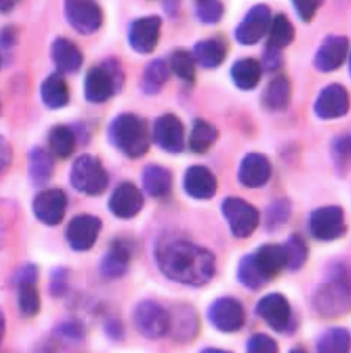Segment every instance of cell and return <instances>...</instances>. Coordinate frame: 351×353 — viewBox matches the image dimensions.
<instances>
[{"label":"cell","instance_id":"cell-1","mask_svg":"<svg viewBox=\"0 0 351 353\" xmlns=\"http://www.w3.org/2000/svg\"><path fill=\"white\" fill-rule=\"evenodd\" d=\"M154 259L165 278L188 288L206 285L217 270V261L210 250L184 238L167 237L158 241Z\"/></svg>","mask_w":351,"mask_h":353},{"label":"cell","instance_id":"cell-2","mask_svg":"<svg viewBox=\"0 0 351 353\" xmlns=\"http://www.w3.org/2000/svg\"><path fill=\"white\" fill-rule=\"evenodd\" d=\"M288 268V255L283 243H264L243 255L237 266V280L251 292L262 290Z\"/></svg>","mask_w":351,"mask_h":353},{"label":"cell","instance_id":"cell-3","mask_svg":"<svg viewBox=\"0 0 351 353\" xmlns=\"http://www.w3.org/2000/svg\"><path fill=\"white\" fill-rule=\"evenodd\" d=\"M314 310L323 318H337L350 309V284L346 265L337 261L328 271L327 280L312 297Z\"/></svg>","mask_w":351,"mask_h":353},{"label":"cell","instance_id":"cell-4","mask_svg":"<svg viewBox=\"0 0 351 353\" xmlns=\"http://www.w3.org/2000/svg\"><path fill=\"white\" fill-rule=\"evenodd\" d=\"M109 142L122 155L130 159L143 157L150 150L148 123L136 113H121L108 126Z\"/></svg>","mask_w":351,"mask_h":353},{"label":"cell","instance_id":"cell-5","mask_svg":"<svg viewBox=\"0 0 351 353\" xmlns=\"http://www.w3.org/2000/svg\"><path fill=\"white\" fill-rule=\"evenodd\" d=\"M126 81L124 71L116 58L104 60L88 71L85 78V97L92 104H103L118 94Z\"/></svg>","mask_w":351,"mask_h":353},{"label":"cell","instance_id":"cell-6","mask_svg":"<svg viewBox=\"0 0 351 353\" xmlns=\"http://www.w3.org/2000/svg\"><path fill=\"white\" fill-rule=\"evenodd\" d=\"M70 181L78 192L86 196H97L106 191L109 175L99 158L86 154L74 161Z\"/></svg>","mask_w":351,"mask_h":353},{"label":"cell","instance_id":"cell-7","mask_svg":"<svg viewBox=\"0 0 351 353\" xmlns=\"http://www.w3.org/2000/svg\"><path fill=\"white\" fill-rule=\"evenodd\" d=\"M221 212L230 232L237 239H247L257 231L261 221L259 210L239 196H226L221 202Z\"/></svg>","mask_w":351,"mask_h":353},{"label":"cell","instance_id":"cell-8","mask_svg":"<svg viewBox=\"0 0 351 353\" xmlns=\"http://www.w3.org/2000/svg\"><path fill=\"white\" fill-rule=\"evenodd\" d=\"M134 327L144 339L156 341L169 334L170 313L154 300H143L132 311Z\"/></svg>","mask_w":351,"mask_h":353},{"label":"cell","instance_id":"cell-9","mask_svg":"<svg viewBox=\"0 0 351 353\" xmlns=\"http://www.w3.org/2000/svg\"><path fill=\"white\" fill-rule=\"evenodd\" d=\"M308 229L312 237L321 243H331L346 233L345 212L341 206L328 205L310 214Z\"/></svg>","mask_w":351,"mask_h":353},{"label":"cell","instance_id":"cell-10","mask_svg":"<svg viewBox=\"0 0 351 353\" xmlns=\"http://www.w3.org/2000/svg\"><path fill=\"white\" fill-rule=\"evenodd\" d=\"M255 313L274 332L285 334L294 327V314L288 298L280 292H270L261 298Z\"/></svg>","mask_w":351,"mask_h":353},{"label":"cell","instance_id":"cell-11","mask_svg":"<svg viewBox=\"0 0 351 353\" xmlns=\"http://www.w3.org/2000/svg\"><path fill=\"white\" fill-rule=\"evenodd\" d=\"M39 269L34 264L21 266L13 276L17 288L19 313L26 318L36 317L41 311V296L38 288Z\"/></svg>","mask_w":351,"mask_h":353},{"label":"cell","instance_id":"cell-12","mask_svg":"<svg viewBox=\"0 0 351 353\" xmlns=\"http://www.w3.org/2000/svg\"><path fill=\"white\" fill-rule=\"evenodd\" d=\"M208 319L219 332H239L245 327V306L239 299L230 296L218 298L208 306Z\"/></svg>","mask_w":351,"mask_h":353},{"label":"cell","instance_id":"cell-13","mask_svg":"<svg viewBox=\"0 0 351 353\" xmlns=\"http://www.w3.org/2000/svg\"><path fill=\"white\" fill-rule=\"evenodd\" d=\"M103 222L97 216L78 214L66 226V241L73 251L87 252L97 243Z\"/></svg>","mask_w":351,"mask_h":353},{"label":"cell","instance_id":"cell-14","mask_svg":"<svg viewBox=\"0 0 351 353\" xmlns=\"http://www.w3.org/2000/svg\"><path fill=\"white\" fill-rule=\"evenodd\" d=\"M153 140L166 153L177 155L185 149V126L173 113H163L153 124Z\"/></svg>","mask_w":351,"mask_h":353},{"label":"cell","instance_id":"cell-15","mask_svg":"<svg viewBox=\"0 0 351 353\" xmlns=\"http://www.w3.org/2000/svg\"><path fill=\"white\" fill-rule=\"evenodd\" d=\"M163 19L159 15H148L134 19L128 27L130 48L138 54H152L161 40Z\"/></svg>","mask_w":351,"mask_h":353},{"label":"cell","instance_id":"cell-16","mask_svg":"<svg viewBox=\"0 0 351 353\" xmlns=\"http://www.w3.org/2000/svg\"><path fill=\"white\" fill-rule=\"evenodd\" d=\"M271 19L268 6L265 3L253 6L234 31L236 41L243 46L257 44L268 32Z\"/></svg>","mask_w":351,"mask_h":353},{"label":"cell","instance_id":"cell-17","mask_svg":"<svg viewBox=\"0 0 351 353\" xmlns=\"http://www.w3.org/2000/svg\"><path fill=\"white\" fill-rule=\"evenodd\" d=\"M134 253V243L126 238H118L113 241L99 261L101 276L107 280L123 278L130 269Z\"/></svg>","mask_w":351,"mask_h":353},{"label":"cell","instance_id":"cell-18","mask_svg":"<svg viewBox=\"0 0 351 353\" xmlns=\"http://www.w3.org/2000/svg\"><path fill=\"white\" fill-rule=\"evenodd\" d=\"M64 15L70 26L83 36L93 34L103 25V11L94 1H66Z\"/></svg>","mask_w":351,"mask_h":353},{"label":"cell","instance_id":"cell-19","mask_svg":"<svg viewBox=\"0 0 351 353\" xmlns=\"http://www.w3.org/2000/svg\"><path fill=\"white\" fill-rule=\"evenodd\" d=\"M68 210V196L58 188L46 189L37 194L32 202V212L41 223L56 226L61 223Z\"/></svg>","mask_w":351,"mask_h":353},{"label":"cell","instance_id":"cell-20","mask_svg":"<svg viewBox=\"0 0 351 353\" xmlns=\"http://www.w3.org/2000/svg\"><path fill=\"white\" fill-rule=\"evenodd\" d=\"M349 94L341 83H330L321 89L314 103V113L321 120L343 118L349 110Z\"/></svg>","mask_w":351,"mask_h":353},{"label":"cell","instance_id":"cell-21","mask_svg":"<svg viewBox=\"0 0 351 353\" xmlns=\"http://www.w3.org/2000/svg\"><path fill=\"white\" fill-rule=\"evenodd\" d=\"M143 206V193L130 181H123L118 185L108 200L109 212L119 219L128 220L136 217Z\"/></svg>","mask_w":351,"mask_h":353},{"label":"cell","instance_id":"cell-22","mask_svg":"<svg viewBox=\"0 0 351 353\" xmlns=\"http://www.w3.org/2000/svg\"><path fill=\"white\" fill-rule=\"evenodd\" d=\"M349 52L347 37L330 34L323 39L314 56V66L321 73H332L346 62Z\"/></svg>","mask_w":351,"mask_h":353},{"label":"cell","instance_id":"cell-23","mask_svg":"<svg viewBox=\"0 0 351 353\" xmlns=\"http://www.w3.org/2000/svg\"><path fill=\"white\" fill-rule=\"evenodd\" d=\"M183 188L187 196L199 201L210 200L217 193V177L205 165H194L186 170Z\"/></svg>","mask_w":351,"mask_h":353},{"label":"cell","instance_id":"cell-24","mask_svg":"<svg viewBox=\"0 0 351 353\" xmlns=\"http://www.w3.org/2000/svg\"><path fill=\"white\" fill-rule=\"evenodd\" d=\"M271 175L272 165L264 154H247L239 165V181L245 188H262L268 183Z\"/></svg>","mask_w":351,"mask_h":353},{"label":"cell","instance_id":"cell-25","mask_svg":"<svg viewBox=\"0 0 351 353\" xmlns=\"http://www.w3.org/2000/svg\"><path fill=\"white\" fill-rule=\"evenodd\" d=\"M170 313L169 334L175 341L187 343L192 341L198 335L200 330V321L198 314L192 306L188 304H179Z\"/></svg>","mask_w":351,"mask_h":353},{"label":"cell","instance_id":"cell-26","mask_svg":"<svg viewBox=\"0 0 351 353\" xmlns=\"http://www.w3.org/2000/svg\"><path fill=\"white\" fill-rule=\"evenodd\" d=\"M52 59L59 74H74L81 70L83 54L77 45L69 39L59 37L50 48Z\"/></svg>","mask_w":351,"mask_h":353},{"label":"cell","instance_id":"cell-27","mask_svg":"<svg viewBox=\"0 0 351 353\" xmlns=\"http://www.w3.org/2000/svg\"><path fill=\"white\" fill-rule=\"evenodd\" d=\"M191 54L199 66L206 70H212L219 68L226 59L228 44L219 37L203 39L194 44Z\"/></svg>","mask_w":351,"mask_h":353},{"label":"cell","instance_id":"cell-28","mask_svg":"<svg viewBox=\"0 0 351 353\" xmlns=\"http://www.w3.org/2000/svg\"><path fill=\"white\" fill-rule=\"evenodd\" d=\"M292 85L286 76L278 75L267 83L261 95V105L269 112H282L290 106Z\"/></svg>","mask_w":351,"mask_h":353},{"label":"cell","instance_id":"cell-29","mask_svg":"<svg viewBox=\"0 0 351 353\" xmlns=\"http://www.w3.org/2000/svg\"><path fill=\"white\" fill-rule=\"evenodd\" d=\"M142 186L152 198L163 199L173 188V174L163 165L151 163L144 167L141 174Z\"/></svg>","mask_w":351,"mask_h":353},{"label":"cell","instance_id":"cell-30","mask_svg":"<svg viewBox=\"0 0 351 353\" xmlns=\"http://www.w3.org/2000/svg\"><path fill=\"white\" fill-rule=\"evenodd\" d=\"M263 72L259 60L247 57L233 63L230 70V77L236 88L241 91H251L261 83Z\"/></svg>","mask_w":351,"mask_h":353},{"label":"cell","instance_id":"cell-31","mask_svg":"<svg viewBox=\"0 0 351 353\" xmlns=\"http://www.w3.org/2000/svg\"><path fill=\"white\" fill-rule=\"evenodd\" d=\"M169 64L163 58H156L146 64L140 81V89L149 97L159 94L170 79Z\"/></svg>","mask_w":351,"mask_h":353},{"label":"cell","instance_id":"cell-32","mask_svg":"<svg viewBox=\"0 0 351 353\" xmlns=\"http://www.w3.org/2000/svg\"><path fill=\"white\" fill-rule=\"evenodd\" d=\"M54 171V158L48 150L36 146L29 152L28 175L33 186L42 187L48 184Z\"/></svg>","mask_w":351,"mask_h":353},{"label":"cell","instance_id":"cell-33","mask_svg":"<svg viewBox=\"0 0 351 353\" xmlns=\"http://www.w3.org/2000/svg\"><path fill=\"white\" fill-rule=\"evenodd\" d=\"M43 104L50 109H60L69 104V85L61 74H50L45 78L40 89Z\"/></svg>","mask_w":351,"mask_h":353},{"label":"cell","instance_id":"cell-34","mask_svg":"<svg viewBox=\"0 0 351 353\" xmlns=\"http://www.w3.org/2000/svg\"><path fill=\"white\" fill-rule=\"evenodd\" d=\"M218 136L217 128L214 124L204 119H196L189 137V149L198 155L208 153L217 142Z\"/></svg>","mask_w":351,"mask_h":353},{"label":"cell","instance_id":"cell-35","mask_svg":"<svg viewBox=\"0 0 351 353\" xmlns=\"http://www.w3.org/2000/svg\"><path fill=\"white\" fill-rule=\"evenodd\" d=\"M268 40L266 46L282 50L294 42L296 29L288 15L279 13L274 19H271L268 29Z\"/></svg>","mask_w":351,"mask_h":353},{"label":"cell","instance_id":"cell-36","mask_svg":"<svg viewBox=\"0 0 351 353\" xmlns=\"http://www.w3.org/2000/svg\"><path fill=\"white\" fill-rule=\"evenodd\" d=\"M77 136L75 130L68 125H56L48 132L50 151L60 159L71 157L76 150Z\"/></svg>","mask_w":351,"mask_h":353},{"label":"cell","instance_id":"cell-37","mask_svg":"<svg viewBox=\"0 0 351 353\" xmlns=\"http://www.w3.org/2000/svg\"><path fill=\"white\" fill-rule=\"evenodd\" d=\"M316 351L317 353H349L350 333L341 327L325 330L316 341Z\"/></svg>","mask_w":351,"mask_h":353},{"label":"cell","instance_id":"cell-38","mask_svg":"<svg viewBox=\"0 0 351 353\" xmlns=\"http://www.w3.org/2000/svg\"><path fill=\"white\" fill-rule=\"evenodd\" d=\"M292 205L288 198H279L267 205L264 226L268 233H274L286 225L292 217Z\"/></svg>","mask_w":351,"mask_h":353},{"label":"cell","instance_id":"cell-39","mask_svg":"<svg viewBox=\"0 0 351 353\" xmlns=\"http://www.w3.org/2000/svg\"><path fill=\"white\" fill-rule=\"evenodd\" d=\"M168 64L170 71L183 83L192 85L196 81V62L191 52L185 48H177L170 54Z\"/></svg>","mask_w":351,"mask_h":353},{"label":"cell","instance_id":"cell-40","mask_svg":"<svg viewBox=\"0 0 351 353\" xmlns=\"http://www.w3.org/2000/svg\"><path fill=\"white\" fill-rule=\"evenodd\" d=\"M288 255V268L292 271H298L307 263L309 257V248L303 237L299 234H294L283 243Z\"/></svg>","mask_w":351,"mask_h":353},{"label":"cell","instance_id":"cell-41","mask_svg":"<svg viewBox=\"0 0 351 353\" xmlns=\"http://www.w3.org/2000/svg\"><path fill=\"white\" fill-rule=\"evenodd\" d=\"M331 157L335 171L345 175L350 165V134H342L335 137L331 142Z\"/></svg>","mask_w":351,"mask_h":353},{"label":"cell","instance_id":"cell-42","mask_svg":"<svg viewBox=\"0 0 351 353\" xmlns=\"http://www.w3.org/2000/svg\"><path fill=\"white\" fill-rule=\"evenodd\" d=\"M194 17L204 25H216L221 21L225 9L223 3L214 0H202L194 5Z\"/></svg>","mask_w":351,"mask_h":353},{"label":"cell","instance_id":"cell-43","mask_svg":"<svg viewBox=\"0 0 351 353\" xmlns=\"http://www.w3.org/2000/svg\"><path fill=\"white\" fill-rule=\"evenodd\" d=\"M85 336L83 323L78 321H66L57 325L54 330V339L59 345L63 343H78Z\"/></svg>","mask_w":351,"mask_h":353},{"label":"cell","instance_id":"cell-44","mask_svg":"<svg viewBox=\"0 0 351 353\" xmlns=\"http://www.w3.org/2000/svg\"><path fill=\"white\" fill-rule=\"evenodd\" d=\"M245 351L247 353H280L276 339L265 333H255L249 337Z\"/></svg>","mask_w":351,"mask_h":353},{"label":"cell","instance_id":"cell-45","mask_svg":"<svg viewBox=\"0 0 351 353\" xmlns=\"http://www.w3.org/2000/svg\"><path fill=\"white\" fill-rule=\"evenodd\" d=\"M69 290V270L64 267L54 269L50 276V294L61 298Z\"/></svg>","mask_w":351,"mask_h":353},{"label":"cell","instance_id":"cell-46","mask_svg":"<svg viewBox=\"0 0 351 353\" xmlns=\"http://www.w3.org/2000/svg\"><path fill=\"white\" fill-rule=\"evenodd\" d=\"M259 63L262 65L263 71L269 72V73L278 71L283 64L282 50L265 46L262 61H259Z\"/></svg>","mask_w":351,"mask_h":353},{"label":"cell","instance_id":"cell-47","mask_svg":"<svg viewBox=\"0 0 351 353\" xmlns=\"http://www.w3.org/2000/svg\"><path fill=\"white\" fill-rule=\"evenodd\" d=\"M321 5L323 3L321 1H292V7L295 9L296 14L303 23L313 21Z\"/></svg>","mask_w":351,"mask_h":353},{"label":"cell","instance_id":"cell-48","mask_svg":"<svg viewBox=\"0 0 351 353\" xmlns=\"http://www.w3.org/2000/svg\"><path fill=\"white\" fill-rule=\"evenodd\" d=\"M13 150L5 137L0 136V175L9 169L12 163Z\"/></svg>","mask_w":351,"mask_h":353},{"label":"cell","instance_id":"cell-49","mask_svg":"<svg viewBox=\"0 0 351 353\" xmlns=\"http://www.w3.org/2000/svg\"><path fill=\"white\" fill-rule=\"evenodd\" d=\"M105 333L112 341H122L123 337H124L123 323L116 318H111L105 323Z\"/></svg>","mask_w":351,"mask_h":353},{"label":"cell","instance_id":"cell-50","mask_svg":"<svg viewBox=\"0 0 351 353\" xmlns=\"http://www.w3.org/2000/svg\"><path fill=\"white\" fill-rule=\"evenodd\" d=\"M17 31L14 26L3 27L0 30V48H11L17 44Z\"/></svg>","mask_w":351,"mask_h":353},{"label":"cell","instance_id":"cell-51","mask_svg":"<svg viewBox=\"0 0 351 353\" xmlns=\"http://www.w3.org/2000/svg\"><path fill=\"white\" fill-rule=\"evenodd\" d=\"M163 11L170 17H177L179 12V3L177 1H167L163 3Z\"/></svg>","mask_w":351,"mask_h":353},{"label":"cell","instance_id":"cell-52","mask_svg":"<svg viewBox=\"0 0 351 353\" xmlns=\"http://www.w3.org/2000/svg\"><path fill=\"white\" fill-rule=\"evenodd\" d=\"M6 329H7V323H6L5 314L0 310V345L5 339Z\"/></svg>","mask_w":351,"mask_h":353},{"label":"cell","instance_id":"cell-53","mask_svg":"<svg viewBox=\"0 0 351 353\" xmlns=\"http://www.w3.org/2000/svg\"><path fill=\"white\" fill-rule=\"evenodd\" d=\"M15 3L13 1H0V12L9 13L14 8Z\"/></svg>","mask_w":351,"mask_h":353},{"label":"cell","instance_id":"cell-54","mask_svg":"<svg viewBox=\"0 0 351 353\" xmlns=\"http://www.w3.org/2000/svg\"><path fill=\"white\" fill-rule=\"evenodd\" d=\"M200 353H233L231 351L225 350V349L214 348V347H208L201 350Z\"/></svg>","mask_w":351,"mask_h":353},{"label":"cell","instance_id":"cell-55","mask_svg":"<svg viewBox=\"0 0 351 353\" xmlns=\"http://www.w3.org/2000/svg\"><path fill=\"white\" fill-rule=\"evenodd\" d=\"M288 353H309L305 349L302 348V347H294V348L290 349V352Z\"/></svg>","mask_w":351,"mask_h":353},{"label":"cell","instance_id":"cell-56","mask_svg":"<svg viewBox=\"0 0 351 353\" xmlns=\"http://www.w3.org/2000/svg\"><path fill=\"white\" fill-rule=\"evenodd\" d=\"M0 113H1V104H0Z\"/></svg>","mask_w":351,"mask_h":353},{"label":"cell","instance_id":"cell-57","mask_svg":"<svg viewBox=\"0 0 351 353\" xmlns=\"http://www.w3.org/2000/svg\"><path fill=\"white\" fill-rule=\"evenodd\" d=\"M0 63H1V59H0Z\"/></svg>","mask_w":351,"mask_h":353}]
</instances>
